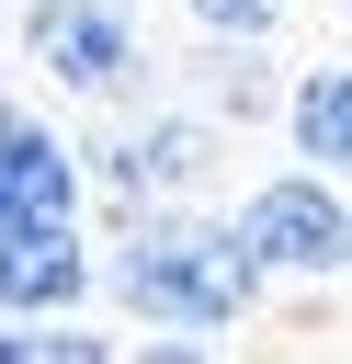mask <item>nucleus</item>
Returning a JSON list of instances; mask_svg holds the SVG:
<instances>
[{"mask_svg":"<svg viewBox=\"0 0 352 364\" xmlns=\"http://www.w3.org/2000/svg\"><path fill=\"white\" fill-rule=\"evenodd\" d=\"M261 250H250V228L238 216H204V205H148V216H125L114 228V296L136 307V330L148 341H204V330H227V318H250V296H261Z\"/></svg>","mask_w":352,"mask_h":364,"instance_id":"obj_1","label":"nucleus"},{"mask_svg":"<svg viewBox=\"0 0 352 364\" xmlns=\"http://www.w3.org/2000/svg\"><path fill=\"white\" fill-rule=\"evenodd\" d=\"M227 216H238V228H250V250H261L273 273H295V284L352 273V193H341V171H318V159H295V171L250 182Z\"/></svg>","mask_w":352,"mask_h":364,"instance_id":"obj_2","label":"nucleus"},{"mask_svg":"<svg viewBox=\"0 0 352 364\" xmlns=\"http://www.w3.org/2000/svg\"><path fill=\"white\" fill-rule=\"evenodd\" d=\"M23 46L45 57V80L57 91H136L148 68H136V0H34L23 11Z\"/></svg>","mask_w":352,"mask_h":364,"instance_id":"obj_3","label":"nucleus"},{"mask_svg":"<svg viewBox=\"0 0 352 364\" xmlns=\"http://www.w3.org/2000/svg\"><path fill=\"white\" fill-rule=\"evenodd\" d=\"M91 284H102V262H91L79 228H23V239H0V307H11V318H57V307H79Z\"/></svg>","mask_w":352,"mask_h":364,"instance_id":"obj_4","label":"nucleus"},{"mask_svg":"<svg viewBox=\"0 0 352 364\" xmlns=\"http://www.w3.org/2000/svg\"><path fill=\"white\" fill-rule=\"evenodd\" d=\"M182 102H204L216 125H261V114H284V80L261 68L250 34H204V57H182Z\"/></svg>","mask_w":352,"mask_h":364,"instance_id":"obj_5","label":"nucleus"},{"mask_svg":"<svg viewBox=\"0 0 352 364\" xmlns=\"http://www.w3.org/2000/svg\"><path fill=\"white\" fill-rule=\"evenodd\" d=\"M0 159H11V182H23V205H34V228H79V205H91V159L57 136V125H11L0 136Z\"/></svg>","mask_w":352,"mask_h":364,"instance_id":"obj_6","label":"nucleus"},{"mask_svg":"<svg viewBox=\"0 0 352 364\" xmlns=\"http://www.w3.org/2000/svg\"><path fill=\"white\" fill-rule=\"evenodd\" d=\"M284 136H295V159L352 171V68H307L284 91Z\"/></svg>","mask_w":352,"mask_h":364,"instance_id":"obj_7","label":"nucleus"},{"mask_svg":"<svg viewBox=\"0 0 352 364\" xmlns=\"http://www.w3.org/2000/svg\"><path fill=\"white\" fill-rule=\"evenodd\" d=\"M136 159H148V182H159V193H193V182L216 171V114H182V102H170V114H148V125H136Z\"/></svg>","mask_w":352,"mask_h":364,"instance_id":"obj_8","label":"nucleus"},{"mask_svg":"<svg viewBox=\"0 0 352 364\" xmlns=\"http://www.w3.org/2000/svg\"><path fill=\"white\" fill-rule=\"evenodd\" d=\"M182 11H193L204 34H250V46H261V34L284 23V0H182Z\"/></svg>","mask_w":352,"mask_h":364,"instance_id":"obj_9","label":"nucleus"},{"mask_svg":"<svg viewBox=\"0 0 352 364\" xmlns=\"http://www.w3.org/2000/svg\"><path fill=\"white\" fill-rule=\"evenodd\" d=\"M34 228V205H23V182H11V159H0V239H23Z\"/></svg>","mask_w":352,"mask_h":364,"instance_id":"obj_10","label":"nucleus"},{"mask_svg":"<svg viewBox=\"0 0 352 364\" xmlns=\"http://www.w3.org/2000/svg\"><path fill=\"white\" fill-rule=\"evenodd\" d=\"M11 353H23V318H11V307H0V364H11Z\"/></svg>","mask_w":352,"mask_h":364,"instance_id":"obj_11","label":"nucleus"},{"mask_svg":"<svg viewBox=\"0 0 352 364\" xmlns=\"http://www.w3.org/2000/svg\"><path fill=\"white\" fill-rule=\"evenodd\" d=\"M11 125H23V102H11V91H0V136H11Z\"/></svg>","mask_w":352,"mask_h":364,"instance_id":"obj_12","label":"nucleus"}]
</instances>
